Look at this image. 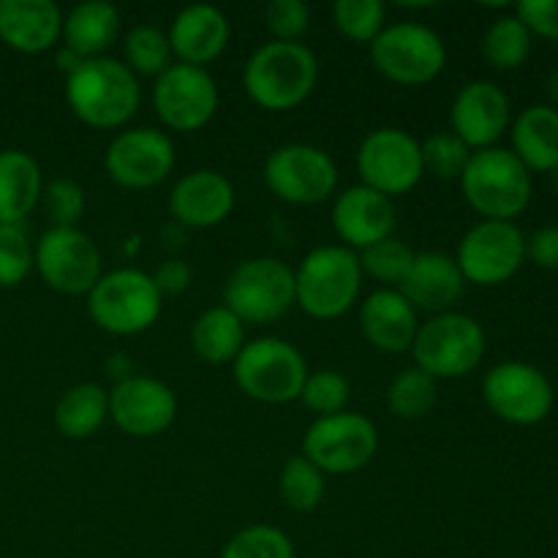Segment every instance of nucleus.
I'll use <instances>...</instances> for the list:
<instances>
[{"label":"nucleus","mask_w":558,"mask_h":558,"mask_svg":"<svg viewBox=\"0 0 558 558\" xmlns=\"http://www.w3.org/2000/svg\"><path fill=\"white\" fill-rule=\"evenodd\" d=\"M44 210L54 227H76V221L85 213V191L76 180L58 178L41 191Z\"/></svg>","instance_id":"41"},{"label":"nucleus","mask_w":558,"mask_h":558,"mask_svg":"<svg viewBox=\"0 0 558 558\" xmlns=\"http://www.w3.org/2000/svg\"><path fill=\"white\" fill-rule=\"evenodd\" d=\"M349 392H352L349 390V381L343 379L338 371L325 368L305 376V385L303 390H300V401L305 403V409L319 414V417H330V414L347 412Z\"/></svg>","instance_id":"39"},{"label":"nucleus","mask_w":558,"mask_h":558,"mask_svg":"<svg viewBox=\"0 0 558 558\" xmlns=\"http://www.w3.org/2000/svg\"><path fill=\"white\" fill-rule=\"evenodd\" d=\"M107 174L131 191L163 183L174 169V145L158 129H129L114 136L104 156Z\"/></svg>","instance_id":"17"},{"label":"nucleus","mask_w":558,"mask_h":558,"mask_svg":"<svg viewBox=\"0 0 558 558\" xmlns=\"http://www.w3.org/2000/svg\"><path fill=\"white\" fill-rule=\"evenodd\" d=\"M526 256L543 270H558V223H545L526 240Z\"/></svg>","instance_id":"44"},{"label":"nucleus","mask_w":558,"mask_h":558,"mask_svg":"<svg viewBox=\"0 0 558 558\" xmlns=\"http://www.w3.org/2000/svg\"><path fill=\"white\" fill-rule=\"evenodd\" d=\"M436 379L425 371L414 368L401 371L387 390V407L401 420H420L436 407Z\"/></svg>","instance_id":"34"},{"label":"nucleus","mask_w":558,"mask_h":558,"mask_svg":"<svg viewBox=\"0 0 558 558\" xmlns=\"http://www.w3.org/2000/svg\"><path fill=\"white\" fill-rule=\"evenodd\" d=\"M325 477L327 474H322L305 456L289 458L281 469V480H278L281 499L287 501L289 510L314 512L325 499Z\"/></svg>","instance_id":"32"},{"label":"nucleus","mask_w":558,"mask_h":558,"mask_svg":"<svg viewBox=\"0 0 558 558\" xmlns=\"http://www.w3.org/2000/svg\"><path fill=\"white\" fill-rule=\"evenodd\" d=\"M472 153L452 131H439L420 142L423 172L434 174L436 180H461Z\"/></svg>","instance_id":"36"},{"label":"nucleus","mask_w":558,"mask_h":558,"mask_svg":"<svg viewBox=\"0 0 558 558\" xmlns=\"http://www.w3.org/2000/svg\"><path fill=\"white\" fill-rule=\"evenodd\" d=\"M452 134L469 150H485L510 125V98L499 85L488 80L469 82L461 87L450 109Z\"/></svg>","instance_id":"19"},{"label":"nucleus","mask_w":558,"mask_h":558,"mask_svg":"<svg viewBox=\"0 0 558 558\" xmlns=\"http://www.w3.org/2000/svg\"><path fill=\"white\" fill-rule=\"evenodd\" d=\"M161 303L153 276L134 267L104 272L87 292V314L109 336H140L150 330L161 316Z\"/></svg>","instance_id":"5"},{"label":"nucleus","mask_w":558,"mask_h":558,"mask_svg":"<svg viewBox=\"0 0 558 558\" xmlns=\"http://www.w3.org/2000/svg\"><path fill=\"white\" fill-rule=\"evenodd\" d=\"M529 52H532V33L515 14L499 16L485 31L483 54L496 69H518L529 58Z\"/></svg>","instance_id":"31"},{"label":"nucleus","mask_w":558,"mask_h":558,"mask_svg":"<svg viewBox=\"0 0 558 558\" xmlns=\"http://www.w3.org/2000/svg\"><path fill=\"white\" fill-rule=\"evenodd\" d=\"M140 98L134 71L109 54L82 60L65 76V104L93 129H120L125 120L134 118Z\"/></svg>","instance_id":"1"},{"label":"nucleus","mask_w":558,"mask_h":558,"mask_svg":"<svg viewBox=\"0 0 558 558\" xmlns=\"http://www.w3.org/2000/svg\"><path fill=\"white\" fill-rule=\"evenodd\" d=\"M44 180L25 150H0V223H22L41 202Z\"/></svg>","instance_id":"27"},{"label":"nucleus","mask_w":558,"mask_h":558,"mask_svg":"<svg viewBox=\"0 0 558 558\" xmlns=\"http://www.w3.org/2000/svg\"><path fill=\"white\" fill-rule=\"evenodd\" d=\"M396 218L398 213L390 196L363 183L338 194L332 205V229L341 238V245L352 251H363L379 240L392 238Z\"/></svg>","instance_id":"20"},{"label":"nucleus","mask_w":558,"mask_h":558,"mask_svg":"<svg viewBox=\"0 0 558 558\" xmlns=\"http://www.w3.org/2000/svg\"><path fill=\"white\" fill-rule=\"evenodd\" d=\"M33 265L49 289L60 294H87L98 283L101 254L76 227H52L33 248Z\"/></svg>","instance_id":"12"},{"label":"nucleus","mask_w":558,"mask_h":558,"mask_svg":"<svg viewBox=\"0 0 558 558\" xmlns=\"http://www.w3.org/2000/svg\"><path fill=\"white\" fill-rule=\"evenodd\" d=\"M332 22L352 41L371 44L385 31V3L381 0H336Z\"/></svg>","instance_id":"38"},{"label":"nucleus","mask_w":558,"mask_h":558,"mask_svg":"<svg viewBox=\"0 0 558 558\" xmlns=\"http://www.w3.org/2000/svg\"><path fill=\"white\" fill-rule=\"evenodd\" d=\"M234 210V189L229 178L213 169H196L169 191V213L191 229H210L227 221Z\"/></svg>","instance_id":"21"},{"label":"nucleus","mask_w":558,"mask_h":558,"mask_svg":"<svg viewBox=\"0 0 558 558\" xmlns=\"http://www.w3.org/2000/svg\"><path fill=\"white\" fill-rule=\"evenodd\" d=\"M63 36L54 0H0V41L22 54L47 52Z\"/></svg>","instance_id":"25"},{"label":"nucleus","mask_w":558,"mask_h":558,"mask_svg":"<svg viewBox=\"0 0 558 558\" xmlns=\"http://www.w3.org/2000/svg\"><path fill=\"white\" fill-rule=\"evenodd\" d=\"M80 63H82V58L76 52H71L69 47H63L58 52V69H63L65 74H71V71H74Z\"/></svg>","instance_id":"46"},{"label":"nucleus","mask_w":558,"mask_h":558,"mask_svg":"<svg viewBox=\"0 0 558 558\" xmlns=\"http://www.w3.org/2000/svg\"><path fill=\"white\" fill-rule=\"evenodd\" d=\"M245 347V325L223 305L207 308L191 325V349L199 360L210 365L234 363Z\"/></svg>","instance_id":"29"},{"label":"nucleus","mask_w":558,"mask_h":558,"mask_svg":"<svg viewBox=\"0 0 558 558\" xmlns=\"http://www.w3.org/2000/svg\"><path fill=\"white\" fill-rule=\"evenodd\" d=\"M308 376L300 349L283 338H256L234 357V381L248 398L259 403L298 401Z\"/></svg>","instance_id":"7"},{"label":"nucleus","mask_w":558,"mask_h":558,"mask_svg":"<svg viewBox=\"0 0 558 558\" xmlns=\"http://www.w3.org/2000/svg\"><path fill=\"white\" fill-rule=\"evenodd\" d=\"M294 305V270L276 256H254L234 267L223 287V308L243 325H267Z\"/></svg>","instance_id":"8"},{"label":"nucleus","mask_w":558,"mask_h":558,"mask_svg":"<svg viewBox=\"0 0 558 558\" xmlns=\"http://www.w3.org/2000/svg\"><path fill=\"white\" fill-rule=\"evenodd\" d=\"M167 36L172 54H178V63L205 69L227 49L229 20L221 9L210 3L185 5L172 20Z\"/></svg>","instance_id":"24"},{"label":"nucleus","mask_w":558,"mask_h":558,"mask_svg":"<svg viewBox=\"0 0 558 558\" xmlns=\"http://www.w3.org/2000/svg\"><path fill=\"white\" fill-rule=\"evenodd\" d=\"M461 189L469 205L485 221H510L526 210L532 199V174L505 147L474 150L461 174Z\"/></svg>","instance_id":"4"},{"label":"nucleus","mask_w":558,"mask_h":558,"mask_svg":"<svg viewBox=\"0 0 558 558\" xmlns=\"http://www.w3.org/2000/svg\"><path fill=\"white\" fill-rule=\"evenodd\" d=\"M109 417L123 434L134 439H150L174 423L178 398L161 379L125 376L109 390Z\"/></svg>","instance_id":"18"},{"label":"nucleus","mask_w":558,"mask_h":558,"mask_svg":"<svg viewBox=\"0 0 558 558\" xmlns=\"http://www.w3.org/2000/svg\"><path fill=\"white\" fill-rule=\"evenodd\" d=\"M33 267V245L22 223H0V289L20 287Z\"/></svg>","instance_id":"40"},{"label":"nucleus","mask_w":558,"mask_h":558,"mask_svg":"<svg viewBox=\"0 0 558 558\" xmlns=\"http://www.w3.org/2000/svg\"><path fill=\"white\" fill-rule=\"evenodd\" d=\"M360 330L376 352H409L420 330L417 311L398 289H376L360 305Z\"/></svg>","instance_id":"23"},{"label":"nucleus","mask_w":558,"mask_h":558,"mask_svg":"<svg viewBox=\"0 0 558 558\" xmlns=\"http://www.w3.org/2000/svg\"><path fill=\"white\" fill-rule=\"evenodd\" d=\"M376 71L398 85H425L447 63V47L436 31L420 22H392L368 44Z\"/></svg>","instance_id":"9"},{"label":"nucleus","mask_w":558,"mask_h":558,"mask_svg":"<svg viewBox=\"0 0 558 558\" xmlns=\"http://www.w3.org/2000/svg\"><path fill=\"white\" fill-rule=\"evenodd\" d=\"M221 558H294L292 539L276 526L254 523L245 526L223 545Z\"/></svg>","instance_id":"37"},{"label":"nucleus","mask_w":558,"mask_h":558,"mask_svg":"<svg viewBox=\"0 0 558 558\" xmlns=\"http://www.w3.org/2000/svg\"><path fill=\"white\" fill-rule=\"evenodd\" d=\"M54 428L65 439H87L109 417V392L96 381L69 387L54 403Z\"/></svg>","instance_id":"30"},{"label":"nucleus","mask_w":558,"mask_h":558,"mask_svg":"<svg viewBox=\"0 0 558 558\" xmlns=\"http://www.w3.org/2000/svg\"><path fill=\"white\" fill-rule=\"evenodd\" d=\"M483 398L496 417L512 425H537L554 409V385L529 363H499L485 374Z\"/></svg>","instance_id":"15"},{"label":"nucleus","mask_w":558,"mask_h":558,"mask_svg":"<svg viewBox=\"0 0 558 558\" xmlns=\"http://www.w3.org/2000/svg\"><path fill=\"white\" fill-rule=\"evenodd\" d=\"M550 185H554V191L558 194V167L550 169Z\"/></svg>","instance_id":"48"},{"label":"nucleus","mask_w":558,"mask_h":558,"mask_svg":"<svg viewBox=\"0 0 558 558\" xmlns=\"http://www.w3.org/2000/svg\"><path fill=\"white\" fill-rule=\"evenodd\" d=\"M125 63L142 76H161L172 65V47L167 31L158 25H136L125 33Z\"/></svg>","instance_id":"33"},{"label":"nucleus","mask_w":558,"mask_h":558,"mask_svg":"<svg viewBox=\"0 0 558 558\" xmlns=\"http://www.w3.org/2000/svg\"><path fill=\"white\" fill-rule=\"evenodd\" d=\"M153 107L167 129L199 131L218 109V85L207 69L172 63L153 85Z\"/></svg>","instance_id":"16"},{"label":"nucleus","mask_w":558,"mask_h":558,"mask_svg":"<svg viewBox=\"0 0 558 558\" xmlns=\"http://www.w3.org/2000/svg\"><path fill=\"white\" fill-rule=\"evenodd\" d=\"M414 254L417 251L409 248L403 240L387 238L379 243L368 245V248L357 251V262L363 276L374 278V281L387 283V289H398L407 278L409 267H412Z\"/></svg>","instance_id":"35"},{"label":"nucleus","mask_w":558,"mask_h":558,"mask_svg":"<svg viewBox=\"0 0 558 558\" xmlns=\"http://www.w3.org/2000/svg\"><path fill=\"white\" fill-rule=\"evenodd\" d=\"M526 259V238L512 221H480L458 245V267L463 278L480 287L505 283Z\"/></svg>","instance_id":"14"},{"label":"nucleus","mask_w":558,"mask_h":558,"mask_svg":"<svg viewBox=\"0 0 558 558\" xmlns=\"http://www.w3.org/2000/svg\"><path fill=\"white\" fill-rule=\"evenodd\" d=\"M548 93H550V96H554L556 101H558V71H556V74L550 76V80H548Z\"/></svg>","instance_id":"47"},{"label":"nucleus","mask_w":558,"mask_h":558,"mask_svg":"<svg viewBox=\"0 0 558 558\" xmlns=\"http://www.w3.org/2000/svg\"><path fill=\"white\" fill-rule=\"evenodd\" d=\"M512 147L526 169L550 172L558 167V109L534 104L512 123Z\"/></svg>","instance_id":"28"},{"label":"nucleus","mask_w":558,"mask_h":558,"mask_svg":"<svg viewBox=\"0 0 558 558\" xmlns=\"http://www.w3.org/2000/svg\"><path fill=\"white\" fill-rule=\"evenodd\" d=\"M265 22L276 41H300L311 25V9L303 0H272Z\"/></svg>","instance_id":"42"},{"label":"nucleus","mask_w":558,"mask_h":558,"mask_svg":"<svg viewBox=\"0 0 558 558\" xmlns=\"http://www.w3.org/2000/svg\"><path fill=\"white\" fill-rule=\"evenodd\" d=\"M515 16L529 33L558 38V0H521Z\"/></svg>","instance_id":"43"},{"label":"nucleus","mask_w":558,"mask_h":558,"mask_svg":"<svg viewBox=\"0 0 558 558\" xmlns=\"http://www.w3.org/2000/svg\"><path fill=\"white\" fill-rule=\"evenodd\" d=\"M120 36V11L107 0H87L63 16V41L82 60L104 58Z\"/></svg>","instance_id":"26"},{"label":"nucleus","mask_w":558,"mask_h":558,"mask_svg":"<svg viewBox=\"0 0 558 558\" xmlns=\"http://www.w3.org/2000/svg\"><path fill=\"white\" fill-rule=\"evenodd\" d=\"M319 80L316 54L300 41H267L243 69V87L251 101L270 112L300 107Z\"/></svg>","instance_id":"2"},{"label":"nucleus","mask_w":558,"mask_h":558,"mask_svg":"<svg viewBox=\"0 0 558 558\" xmlns=\"http://www.w3.org/2000/svg\"><path fill=\"white\" fill-rule=\"evenodd\" d=\"M357 174L363 185L385 196H401L423 180L420 142L403 129H376L360 142Z\"/></svg>","instance_id":"13"},{"label":"nucleus","mask_w":558,"mask_h":558,"mask_svg":"<svg viewBox=\"0 0 558 558\" xmlns=\"http://www.w3.org/2000/svg\"><path fill=\"white\" fill-rule=\"evenodd\" d=\"M414 365L430 379H461L485 354V330L477 319L458 311L430 316L412 343Z\"/></svg>","instance_id":"6"},{"label":"nucleus","mask_w":558,"mask_h":558,"mask_svg":"<svg viewBox=\"0 0 558 558\" xmlns=\"http://www.w3.org/2000/svg\"><path fill=\"white\" fill-rule=\"evenodd\" d=\"M376 450H379L376 425L357 412L316 417L303 439V456L322 474L360 472L374 461Z\"/></svg>","instance_id":"10"},{"label":"nucleus","mask_w":558,"mask_h":558,"mask_svg":"<svg viewBox=\"0 0 558 558\" xmlns=\"http://www.w3.org/2000/svg\"><path fill=\"white\" fill-rule=\"evenodd\" d=\"M363 270L357 251L319 245L294 270V303L314 319H338L360 298Z\"/></svg>","instance_id":"3"},{"label":"nucleus","mask_w":558,"mask_h":558,"mask_svg":"<svg viewBox=\"0 0 558 558\" xmlns=\"http://www.w3.org/2000/svg\"><path fill=\"white\" fill-rule=\"evenodd\" d=\"M153 283L161 292V298H174V294H183L191 283V267L183 259H167L158 265V270L153 272Z\"/></svg>","instance_id":"45"},{"label":"nucleus","mask_w":558,"mask_h":558,"mask_svg":"<svg viewBox=\"0 0 558 558\" xmlns=\"http://www.w3.org/2000/svg\"><path fill=\"white\" fill-rule=\"evenodd\" d=\"M466 278L461 267L445 251H417L407 278L398 292L414 305V311H428L430 316L447 314L461 300Z\"/></svg>","instance_id":"22"},{"label":"nucleus","mask_w":558,"mask_h":558,"mask_svg":"<svg viewBox=\"0 0 558 558\" xmlns=\"http://www.w3.org/2000/svg\"><path fill=\"white\" fill-rule=\"evenodd\" d=\"M265 183L272 194L289 205H319L327 196L336 194L338 167L316 145L292 142L281 145L267 156L265 161Z\"/></svg>","instance_id":"11"}]
</instances>
